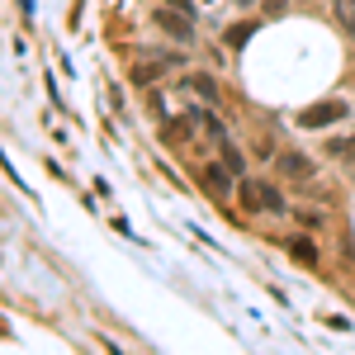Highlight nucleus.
<instances>
[{"label":"nucleus","mask_w":355,"mask_h":355,"mask_svg":"<svg viewBox=\"0 0 355 355\" xmlns=\"http://www.w3.org/2000/svg\"><path fill=\"white\" fill-rule=\"evenodd\" d=\"M237 194H242V209L246 214H284V199H279V190L275 185H266V180H251V175H242L237 180Z\"/></svg>","instance_id":"nucleus-1"},{"label":"nucleus","mask_w":355,"mask_h":355,"mask_svg":"<svg viewBox=\"0 0 355 355\" xmlns=\"http://www.w3.org/2000/svg\"><path fill=\"white\" fill-rule=\"evenodd\" d=\"M341 119H346V105L341 100H322V105H308L299 114L303 128H327V123H341Z\"/></svg>","instance_id":"nucleus-2"},{"label":"nucleus","mask_w":355,"mask_h":355,"mask_svg":"<svg viewBox=\"0 0 355 355\" xmlns=\"http://www.w3.org/2000/svg\"><path fill=\"white\" fill-rule=\"evenodd\" d=\"M157 28H166L175 43H190L194 38V15L190 10H157Z\"/></svg>","instance_id":"nucleus-3"},{"label":"nucleus","mask_w":355,"mask_h":355,"mask_svg":"<svg viewBox=\"0 0 355 355\" xmlns=\"http://www.w3.org/2000/svg\"><path fill=\"white\" fill-rule=\"evenodd\" d=\"M185 85H190L204 105H218V81H214L209 71H194V76H185Z\"/></svg>","instance_id":"nucleus-4"},{"label":"nucleus","mask_w":355,"mask_h":355,"mask_svg":"<svg viewBox=\"0 0 355 355\" xmlns=\"http://www.w3.org/2000/svg\"><path fill=\"white\" fill-rule=\"evenodd\" d=\"M279 171H284L289 180H308V175H313V162L299 157V152H284V157H279Z\"/></svg>","instance_id":"nucleus-5"},{"label":"nucleus","mask_w":355,"mask_h":355,"mask_svg":"<svg viewBox=\"0 0 355 355\" xmlns=\"http://www.w3.org/2000/svg\"><path fill=\"white\" fill-rule=\"evenodd\" d=\"M331 10H336V24L346 28V38H355V0H331Z\"/></svg>","instance_id":"nucleus-6"},{"label":"nucleus","mask_w":355,"mask_h":355,"mask_svg":"<svg viewBox=\"0 0 355 355\" xmlns=\"http://www.w3.org/2000/svg\"><path fill=\"white\" fill-rule=\"evenodd\" d=\"M223 166H227V171H232L237 180H242V175H246V162H242V152H237L232 142H223Z\"/></svg>","instance_id":"nucleus-7"},{"label":"nucleus","mask_w":355,"mask_h":355,"mask_svg":"<svg viewBox=\"0 0 355 355\" xmlns=\"http://www.w3.org/2000/svg\"><path fill=\"white\" fill-rule=\"evenodd\" d=\"M289 251H294V261H303V266H313V261H318V246L308 242V237H294Z\"/></svg>","instance_id":"nucleus-8"},{"label":"nucleus","mask_w":355,"mask_h":355,"mask_svg":"<svg viewBox=\"0 0 355 355\" xmlns=\"http://www.w3.org/2000/svg\"><path fill=\"white\" fill-rule=\"evenodd\" d=\"M251 33H256V24H237V28H227V33H223V43H227V48H242Z\"/></svg>","instance_id":"nucleus-9"},{"label":"nucleus","mask_w":355,"mask_h":355,"mask_svg":"<svg viewBox=\"0 0 355 355\" xmlns=\"http://www.w3.org/2000/svg\"><path fill=\"white\" fill-rule=\"evenodd\" d=\"M284 5H289V0H266V10H270V15H284Z\"/></svg>","instance_id":"nucleus-10"},{"label":"nucleus","mask_w":355,"mask_h":355,"mask_svg":"<svg viewBox=\"0 0 355 355\" xmlns=\"http://www.w3.org/2000/svg\"><path fill=\"white\" fill-rule=\"evenodd\" d=\"M166 5H175V10H190V15H194V0H166Z\"/></svg>","instance_id":"nucleus-11"},{"label":"nucleus","mask_w":355,"mask_h":355,"mask_svg":"<svg viewBox=\"0 0 355 355\" xmlns=\"http://www.w3.org/2000/svg\"><path fill=\"white\" fill-rule=\"evenodd\" d=\"M237 5H242V10H251V5H256V0H237Z\"/></svg>","instance_id":"nucleus-12"}]
</instances>
